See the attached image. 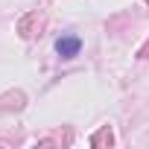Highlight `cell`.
Returning a JSON list of instances; mask_svg holds the SVG:
<instances>
[{"label":"cell","mask_w":149,"mask_h":149,"mask_svg":"<svg viewBox=\"0 0 149 149\" xmlns=\"http://www.w3.org/2000/svg\"><path fill=\"white\" fill-rule=\"evenodd\" d=\"M56 50L64 56V58H70V56H76L79 53V38H61L58 44H56Z\"/></svg>","instance_id":"cell-1"}]
</instances>
